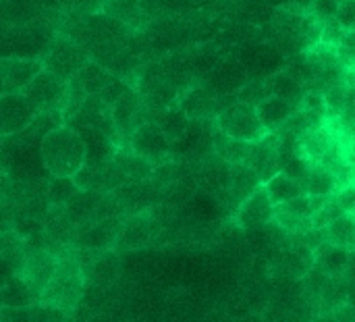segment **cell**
Returning a JSON list of instances; mask_svg holds the SVG:
<instances>
[{
    "label": "cell",
    "mask_w": 355,
    "mask_h": 322,
    "mask_svg": "<svg viewBox=\"0 0 355 322\" xmlns=\"http://www.w3.org/2000/svg\"><path fill=\"white\" fill-rule=\"evenodd\" d=\"M264 187H266V192H268V196H270L275 206L285 204V202H289V200H293V198L304 194L302 183L297 179L289 177V175H285L283 171H279L272 179H268L264 183Z\"/></svg>",
    "instance_id": "d6a6232c"
},
{
    "label": "cell",
    "mask_w": 355,
    "mask_h": 322,
    "mask_svg": "<svg viewBox=\"0 0 355 322\" xmlns=\"http://www.w3.org/2000/svg\"><path fill=\"white\" fill-rule=\"evenodd\" d=\"M0 302H2V308H6V310H19V308L33 306L37 302V296L31 291V287L19 275L0 287Z\"/></svg>",
    "instance_id": "f1b7e54d"
},
{
    "label": "cell",
    "mask_w": 355,
    "mask_h": 322,
    "mask_svg": "<svg viewBox=\"0 0 355 322\" xmlns=\"http://www.w3.org/2000/svg\"><path fill=\"white\" fill-rule=\"evenodd\" d=\"M208 87H212L223 98H233L239 94V90L250 81L248 71L239 62L235 52H227L218 65L202 79Z\"/></svg>",
    "instance_id": "9a60e30c"
},
{
    "label": "cell",
    "mask_w": 355,
    "mask_h": 322,
    "mask_svg": "<svg viewBox=\"0 0 355 322\" xmlns=\"http://www.w3.org/2000/svg\"><path fill=\"white\" fill-rule=\"evenodd\" d=\"M110 112H112V123H114V131H116V137H119V148H121V142L127 144L129 135L141 125L148 121V115H146V108H144V102H141V96L137 92V87H129L112 106H110Z\"/></svg>",
    "instance_id": "2e32d148"
},
{
    "label": "cell",
    "mask_w": 355,
    "mask_h": 322,
    "mask_svg": "<svg viewBox=\"0 0 355 322\" xmlns=\"http://www.w3.org/2000/svg\"><path fill=\"white\" fill-rule=\"evenodd\" d=\"M337 60H339V65L345 71H349V69L355 67V27L345 33L343 42L339 44V48H337Z\"/></svg>",
    "instance_id": "60d3db41"
},
{
    "label": "cell",
    "mask_w": 355,
    "mask_h": 322,
    "mask_svg": "<svg viewBox=\"0 0 355 322\" xmlns=\"http://www.w3.org/2000/svg\"><path fill=\"white\" fill-rule=\"evenodd\" d=\"M69 314L56 306H48L42 302H35L29 306V322H67Z\"/></svg>",
    "instance_id": "ab89813d"
},
{
    "label": "cell",
    "mask_w": 355,
    "mask_h": 322,
    "mask_svg": "<svg viewBox=\"0 0 355 322\" xmlns=\"http://www.w3.org/2000/svg\"><path fill=\"white\" fill-rule=\"evenodd\" d=\"M250 150H252V142H243V139L225 135V133H220V131L214 129V135H212V152L218 158H223L225 162H229V164L245 162L248 156H250Z\"/></svg>",
    "instance_id": "83f0119b"
},
{
    "label": "cell",
    "mask_w": 355,
    "mask_h": 322,
    "mask_svg": "<svg viewBox=\"0 0 355 322\" xmlns=\"http://www.w3.org/2000/svg\"><path fill=\"white\" fill-rule=\"evenodd\" d=\"M327 198H312L308 194H302L285 204L275 206V223L285 233H304L308 229H314L312 217L320 208V204Z\"/></svg>",
    "instance_id": "4fadbf2b"
},
{
    "label": "cell",
    "mask_w": 355,
    "mask_h": 322,
    "mask_svg": "<svg viewBox=\"0 0 355 322\" xmlns=\"http://www.w3.org/2000/svg\"><path fill=\"white\" fill-rule=\"evenodd\" d=\"M237 96L233 98H223L218 96L212 87H208L204 81H198L193 85H189L185 92H181L177 104L183 108V112L189 117V121H204V123H214L216 115L229 104L233 102Z\"/></svg>",
    "instance_id": "52a82bcc"
},
{
    "label": "cell",
    "mask_w": 355,
    "mask_h": 322,
    "mask_svg": "<svg viewBox=\"0 0 355 322\" xmlns=\"http://www.w3.org/2000/svg\"><path fill=\"white\" fill-rule=\"evenodd\" d=\"M239 62L248 71L250 79H268L287 67L289 56L279 50L270 40H252L235 50Z\"/></svg>",
    "instance_id": "8992f818"
},
{
    "label": "cell",
    "mask_w": 355,
    "mask_h": 322,
    "mask_svg": "<svg viewBox=\"0 0 355 322\" xmlns=\"http://www.w3.org/2000/svg\"><path fill=\"white\" fill-rule=\"evenodd\" d=\"M44 69L42 56H0V81L4 92H23Z\"/></svg>",
    "instance_id": "e0dca14e"
},
{
    "label": "cell",
    "mask_w": 355,
    "mask_h": 322,
    "mask_svg": "<svg viewBox=\"0 0 355 322\" xmlns=\"http://www.w3.org/2000/svg\"><path fill=\"white\" fill-rule=\"evenodd\" d=\"M275 219V204L264 185H260L248 200H243L235 210V221L241 229L264 227Z\"/></svg>",
    "instance_id": "d6986e66"
},
{
    "label": "cell",
    "mask_w": 355,
    "mask_h": 322,
    "mask_svg": "<svg viewBox=\"0 0 355 322\" xmlns=\"http://www.w3.org/2000/svg\"><path fill=\"white\" fill-rule=\"evenodd\" d=\"M42 110L23 92H2L0 94V135L10 137L21 133L33 123Z\"/></svg>",
    "instance_id": "8fae6325"
},
{
    "label": "cell",
    "mask_w": 355,
    "mask_h": 322,
    "mask_svg": "<svg viewBox=\"0 0 355 322\" xmlns=\"http://www.w3.org/2000/svg\"><path fill=\"white\" fill-rule=\"evenodd\" d=\"M0 310H2V302H0Z\"/></svg>",
    "instance_id": "f907efd6"
},
{
    "label": "cell",
    "mask_w": 355,
    "mask_h": 322,
    "mask_svg": "<svg viewBox=\"0 0 355 322\" xmlns=\"http://www.w3.org/2000/svg\"><path fill=\"white\" fill-rule=\"evenodd\" d=\"M67 92H69V81L56 77L46 67L23 90V94L42 112H60V115H62L64 100H67Z\"/></svg>",
    "instance_id": "30bf717a"
},
{
    "label": "cell",
    "mask_w": 355,
    "mask_h": 322,
    "mask_svg": "<svg viewBox=\"0 0 355 322\" xmlns=\"http://www.w3.org/2000/svg\"><path fill=\"white\" fill-rule=\"evenodd\" d=\"M23 262H25V248L10 254H0V287L8 283L12 277H19L23 273Z\"/></svg>",
    "instance_id": "74e56055"
},
{
    "label": "cell",
    "mask_w": 355,
    "mask_h": 322,
    "mask_svg": "<svg viewBox=\"0 0 355 322\" xmlns=\"http://www.w3.org/2000/svg\"><path fill=\"white\" fill-rule=\"evenodd\" d=\"M40 156L50 177H73L85 164V144L77 129L58 125L40 142Z\"/></svg>",
    "instance_id": "7a4b0ae2"
},
{
    "label": "cell",
    "mask_w": 355,
    "mask_h": 322,
    "mask_svg": "<svg viewBox=\"0 0 355 322\" xmlns=\"http://www.w3.org/2000/svg\"><path fill=\"white\" fill-rule=\"evenodd\" d=\"M324 237L327 242L341 246L345 250H355V217L352 214H341L333 223L324 227Z\"/></svg>",
    "instance_id": "836d02e7"
},
{
    "label": "cell",
    "mask_w": 355,
    "mask_h": 322,
    "mask_svg": "<svg viewBox=\"0 0 355 322\" xmlns=\"http://www.w3.org/2000/svg\"><path fill=\"white\" fill-rule=\"evenodd\" d=\"M123 223H125V217H108V219H100L94 223L79 225L75 239H73V248L89 250V252L112 250L116 246Z\"/></svg>",
    "instance_id": "5bb4252c"
},
{
    "label": "cell",
    "mask_w": 355,
    "mask_h": 322,
    "mask_svg": "<svg viewBox=\"0 0 355 322\" xmlns=\"http://www.w3.org/2000/svg\"><path fill=\"white\" fill-rule=\"evenodd\" d=\"M337 200H339V206L345 214L355 217V185H349V187L337 192Z\"/></svg>",
    "instance_id": "f6af8a7d"
},
{
    "label": "cell",
    "mask_w": 355,
    "mask_h": 322,
    "mask_svg": "<svg viewBox=\"0 0 355 322\" xmlns=\"http://www.w3.org/2000/svg\"><path fill=\"white\" fill-rule=\"evenodd\" d=\"M300 35H302V42H304V48H310V46H316L322 42V19L308 10L304 17H302V23H300Z\"/></svg>",
    "instance_id": "8d00e7d4"
},
{
    "label": "cell",
    "mask_w": 355,
    "mask_h": 322,
    "mask_svg": "<svg viewBox=\"0 0 355 322\" xmlns=\"http://www.w3.org/2000/svg\"><path fill=\"white\" fill-rule=\"evenodd\" d=\"M64 125L79 129V127H96L106 131L108 135H112L119 144L116 131H114V123H112V112L110 106L102 102L100 96H85L83 102L79 104V108L64 121Z\"/></svg>",
    "instance_id": "ac0fdd59"
},
{
    "label": "cell",
    "mask_w": 355,
    "mask_h": 322,
    "mask_svg": "<svg viewBox=\"0 0 355 322\" xmlns=\"http://www.w3.org/2000/svg\"><path fill=\"white\" fill-rule=\"evenodd\" d=\"M67 246H40V248H29L25 250V262H23V273L21 277L25 283L31 287V291L40 298V294L48 287L56 273V260H58V250Z\"/></svg>",
    "instance_id": "9c48e42d"
},
{
    "label": "cell",
    "mask_w": 355,
    "mask_h": 322,
    "mask_svg": "<svg viewBox=\"0 0 355 322\" xmlns=\"http://www.w3.org/2000/svg\"><path fill=\"white\" fill-rule=\"evenodd\" d=\"M162 131H164V135L171 139V144L175 142V139H179L183 133H185V129L189 127V117L183 112V108L175 102V104H171V106H166L164 110H160L154 119H152Z\"/></svg>",
    "instance_id": "4dcf8cb0"
},
{
    "label": "cell",
    "mask_w": 355,
    "mask_h": 322,
    "mask_svg": "<svg viewBox=\"0 0 355 322\" xmlns=\"http://www.w3.org/2000/svg\"><path fill=\"white\" fill-rule=\"evenodd\" d=\"M270 94V87H268V81L266 79H250L237 94V100L241 102H248L252 106H258L262 100H266Z\"/></svg>",
    "instance_id": "f35d334b"
},
{
    "label": "cell",
    "mask_w": 355,
    "mask_h": 322,
    "mask_svg": "<svg viewBox=\"0 0 355 322\" xmlns=\"http://www.w3.org/2000/svg\"><path fill=\"white\" fill-rule=\"evenodd\" d=\"M21 248H23V237L15 229L0 233V254H10V252H17Z\"/></svg>",
    "instance_id": "7bdbcfd3"
},
{
    "label": "cell",
    "mask_w": 355,
    "mask_h": 322,
    "mask_svg": "<svg viewBox=\"0 0 355 322\" xmlns=\"http://www.w3.org/2000/svg\"><path fill=\"white\" fill-rule=\"evenodd\" d=\"M85 144V164L87 167H104L112 160L119 150V144L112 135L96 127H79L77 129Z\"/></svg>",
    "instance_id": "7402d4cb"
},
{
    "label": "cell",
    "mask_w": 355,
    "mask_h": 322,
    "mask_svg": "<svg viewBox=\"0 0 355 322\" xmlns=\"http://www.w3.org/2000/svg\"><path fill=\"white\" fill-rule=\"evenodd\" d=\"M116 75L112 73V71H108L104 65H100V62H96L94 58L92 60H87L83 67H81V71L71 79L85 96H98L112 79H114Z\"/></svg>",
    "instance_id": "4316f807"
},
{
    "label": "cell",
    "mask_w": 355,
    "mask_h": 322,
    "mask_svg": "<svg viewBox=\"0 0 355 322\" xmlns=\"http://www.w3.org/2000/svg\"><path fill=\"white\" fill-rule=\"evenodd\" d=\"M324 322H355V306H352L349 302L347 304H341L339 308L327 312V314H320Z\"/></svg>",
    "instance_id": "ee69618b"
},
{
    "label": "cell",
    "mask_w": 355,
    "mask_h": 322,
    "mask_svg": "<svg viewBox=\"0 0 355 322\" xmlns=\"http://www.w3.org/2000/svg\"><path fill=\"white\" fill-rule=\"evenodd\" d=\"M166 210H168V206L158 204V206H152L148 210L125 217V223H123V229L119 233L114 250L135 252V250L150 246L162 233V229L166 225V217H164Z\"/></svg>",
    "instance_id": "3957f363"
},
{
    "label": "cell",
    "mask_w": 355,
    "mask_h": 322,
    "mask_svg": "<svg viewBox=\"0 0 355 322\" xmlns=\"http://www.w3.org/2000/svg\"><path fill=\"white\" fill-rule=\"evenodd\" d=\"M347 287H349V279L345 275L329 277L320 294V314H327L339 308L341 304H347Z\"/></svg>",
    "instance_id": "e575fe53"
},
{
    "label": "cell",
    "mask_w": 355,
    "mask_h": 322,
    "mask_svg": "<svg viewBox=\"0 0 355 322\" xmlns=\"http://www.w3.org/2000/svg\"><path fill=\"white\" fill-rule=\"evenodd\" d=\"M347 302L355 306V277L349 279V287H347Z\"/></svg>",
    "instance_id": "7dc6e473"
},
{
    "label": "cell",
    "mask_w": 355,
    "mask_h": 322,
    "mask_svg": "<svg viewBox=\"0 0 355 322\" xmlns=\"http://www.w3.org/2000/svg\"><path fill=\"white\" fill-rule=\"evenodd\" d=\"M127 148L133 154H137L144 160H148L152 167H158V164H162V162L173 158V144H171V139L164 135V131L154 121L141 123L129 135Z\"/></svg>",
    "instance_id": "ba28073f"
},
{
    "label": "cell",
    "mask_w": 355,
    "mask_h": 322,
    "mask_svg": "<svg viewBox=\"0 0 355 322\" xmlns=\"http://www.w3.org/2000/svg\"><path fill=\"white\" fill-rule=\"evenodd\" d=\"M345 277H347V279H354L355 277V250H352V254H349V266H347Z\"/></svg>",
    "instance_id": "bcb514c9"
},
{
    "label": "cell",
    "mask_w": 355,
    "mask_h": 322,
    "mask_svg": "<svg viewBox=\"0 0 355 322\" xmlns=\"http://www.w3.org/2000/svg\"><path fill=\"white\" fill-rule=\"evenodd\" d=\"M266 81H268V87H270V94H272V96L285 98V100L291 102L295 108L300 106V102H302V98H304V94H306V90H308L304 83H300V81H297L293 75H289L285 69L279 71V73H275V75L268 77Z\"/></svg>",
    "instance_id": "f546056e"
},
{
    "label": "cell",
    "mask_w": 355,
    "mask_h": 322,
    "mask_svg": "<svg viewBox=\"0 0 355 322\" xmlns=\"http://www.w3.org/2000/svg\"><path fill=\"white\" fill-rule=\"evenodd\" d=\"M42 58H44V67L50 73H54L56 77H60L64 81H71L81 71V67L87 60H92V54L75 37L54 31Z\"/></svg>",
    "instance_id": "277c9868"
},
{
    "label": "cell",
    "mask_w": 355,
    "mask_h": 322,
    "mask_svg": "<svg viewBox=\"0 0 355 322\" xmlns=\"http://www.w3.org/2000/svg\"><path fill=\"white\" fill-rule=\"evenodd\" d=\"M312 322H324V319H322V316H316Z\"/></svg>",
    "instance_id": "681fc988"
},
{
    "label": "cell",
    "mask_w": 355,
    "mask_h": 322,
    "mask_svg": "<svg viewBox=\"0 0 355 322\" xmlns=\"http://www.w3.org/2000/svg\"><path fill=\"white\" fill-rule=\"evenodd\" d=\"M106 15L119 19L121 23L129 25L131 29H144L150 25L152 17L146 12L141 0H104V8Z\"/></svg>",
    "instance_id": "cb8c5ba5"
},
{
    "label": "cell",
    "mask_w": 355,
    "mask_h": 322,
    "mask_svg": "<svg viewBox=\"0 0 355 322\" xmlns=\"http://www.w3.org/2000/svg\"><path fill=\"white\" fill-rule=\"evenodd\" d=\"M349 250L335 246L331 242H322L314 250V266L327 273L329 277H341L347 273L349 266Z\"/></svg>",
    "instance_id": "d4e9b609"
},
{
    "label": "cell",
    "mask_w": 355,
    "mask_h": 322,
    "mask_svg": "<svg viewBox=\"0 0 355 322\" xmlns=\"http://www.w3.org/2000/svg\"><path fill=\"white\" fill-rule=\"evenodd\" d=\"M214 129L225 133V135H231V137H237V139H243V142H258L262 139L266 133L260 117H258V110L256 106L248 104V102H241V100H233L229 102L214 119Z\"/></svg>",
    "instance_id": "5b68a950"
},
{
    "label": "cell",
    "mask_w": 355,
    "mask_h": 322,
    "mask_svg": "<svg viewBox=\"0 0 355 322\" xmlns=\"http://www.w3.org/2000/svg\"><path fill=\"white\" fill-rule=\"evenodd\" d=\"M79 185L75 183L73 177H48V187H46V200L50 206H64L69 204L77 194Z\"/></svg>",
    "instance_id": "d590c367"
},
{
    "label": "cell",
    "mask_w": 355,
    "mask_h": 322,
    "mask_svg": "<svg viewBox=\"0 0 355 322\" xmlns=\"http://www.w3.org/2000/svg\"><path fill=\"white\" fill-rule=\"evenodd\" d=\"M2 148H4V137L0 135V150H2Z\"/></svg>",
    "instance_id": "c3c4849f"
},
{
    "label": "cell",
    "mask_w": 355,
    "mask_h": 322,
    "mask_svg": "<svg viewBox=\"0 0 355 322\" xmlns=\"http://www.w3.org/2000/svg\"><path fill=\"white\" fill-rule=\"evenodd\" d=\"M79 260L85 275V285L92 287H110L123 271V260L119 250H104V252H89L77 250Z\"/></svg>",
    "instance_id": "7c38bea8"
},
{
    "label": "cell",
    "mask_w": 355,
    "mask_h": 322,
    "mask_svg": "<svg viewBox=\"0 0 355 322\" xmlns=\"http://www.w3.org/2000/svg\"><path fill=\"white\" fill-rule=\"evenodd\" d=\"M245 162L258 173L262 183L272 179L281 171V167H279V135L268 133L262 139L254 142Z\"/></svg>",
    "instance_id": "44dd1931"
},
{
    "label": "cell",
    "mask_w": 355,
    "mask_h": 322,
    "mask_svg": "<svg viewBox=\"0 0 355 322\" xmlns=\"http://www.w3.org/2000/svg\"><path fill=\"white\" fill-rule=\"evenodd\" d=\"M83 291H85V275L77 248L73 246L60 248L56 260V273L48 283V287L40 294L37 302L56 306L71 316L79 308Z\"/></svg>",
    "instance_id": "6da1fadb"
},
{
    "label": "cell",
    "mask_w": 355,
    "mask_h": 322,
    "mask_svg": "<svg viewBox=\"0 0 355 322\" xmlns=\"http://www.w3.org/2000/svg\"><path fill=\"white\" fill-rule=\"evenodd\" d=\"M335 19L349 31L355 27V0H339Z\"/></svg>",
    "instance_id": "b9f144b4"
},
{
    "label": "cell",
    "mask_w": 355,
    "mask_h": 322,
    "mask_svg": "<svg viewBox=\"0 0 355 322\" xmlns=\"http://www.w3.org/2000/svg\"><path fill=\"white\" fill-rule=\"evenodd\" d=\"M302 187H304V194L312 198H329L337 192V179L329 169L320 164H312L308 177L302 181Z\"/></svg>",
    "instance_id": "1f68e13d"
},
{
    "label": "cell",
    "mask_w": 355,
    "mask_h": 322,
    "mask_svg": "<svg viewBox=\"0 0 355 322\" xmlns=\"http://www.w3.org/2000/svg\"><path fill=\"white\" fill-rule=\"evenodd\" d=\"M260 185H264L258 177V173L248 164V162H239V164H231L229 169V181H227V192H225V200L237 210V206L248 200Z\"/></svg>",
    "instance_id": "603a6c76"
},
{
    "label": "cell",
    "mask_w": 355,
    "mask_h": 322,
    "mask_svg": "<svg viewBox=\"0 0 355 322\" xmlns=\"http://www.w3.org/2000/svg\"><path fill=\"white\" fill-rule=\"evenodd\" d=\"M258 117L266 129V133H277L295 112V106L291 102H287L285 98L279 96H268L266 100H262L258 106Z\"/></svg>",
    "instance_id": "484cf974"
},
{
    "label": "cell",
    "mask_w": 355,
    "mask_h": 322,
    "mask_svg": "<svg viewBox=\"0 0 355 322\" xmlns=\"http://www.w3.org/2000/svg\"><path fill=\"white\" fill-rule=\"evenodd\" d=\"M297 146L312 164H320L339 146V137L324 121L322 125H312L304 129L297 135Z\"/></svg>",
    "instance_id": "ffe728a7"
}]
</instances>
